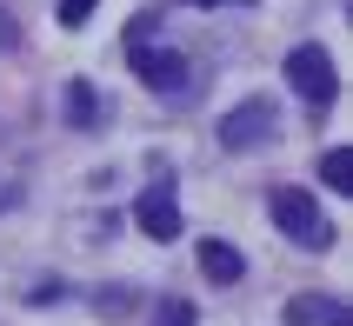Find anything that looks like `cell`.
I'll return each instance as SVG.
<instances>
[{"instance_id": "cell-6", "label": "cell", "mask_w": 353, "mask_h": 326, "mask_svg": "<svg viewBox=\"0 0 353 326\" xmlns=\"http://www.w3.org/2000/svg\"><path fill=\"white\" fill-rule=\"evenodd\" d=\"M287 320L294 326H353V313L327 293H300V300H287Z\"/></svg>"}, {"instance_id": "cell-11", "label": "cell", "mask_w": 353, "mask_h": 326, "mask_svg": "<svg viewBox=\"0 0 353 326\" xmlns=\"http://www.w3.org/2000/svg\"><path fill=\"white\" fill-rule=\"evenodd\" d=\"M94 7H100V0H60L54 14H60V27H87V20H94Z\"/></svg>"}, {"instance_id": "cell-5", "label": "cell", "mask_w": 353, "mask_h": 326, "mask_svg": "<svg viewBox=\"0 0 353 326\" xmlns=\"http://www.w3.org/2000/svg\"><path fill=\"white\" fill-rule=\"evenodd\" d=\"M134 220L147 240H180V200H174V180H154V187L134 200Z\"/></svg>"}, {"instance_id": "cell-2", "label": "cell", "mask_w": 353, "mask_h": 326, "mask_svg": "<svg viewBox=\"0 0 353 326\" xmlns=\"http://www.w3.org/2000/svg\"><path fill=\"white\" fill-rule=\"evenodd\" d=\"M127 67H134L140 80H147V87H154L160 100H194L187 94V87H194V74H187V54H180V47H167V40H134L127 34Z\"/></svg>"}, {"instance_id": "cell-4", "label": "cell", "mask_w": 353, "mask_h": 326, "mask_svg": "<svg viewBox=\"0 0 353 326\" xmlns=\"http://www.w3.org/2000/svg\"><path fill=\"white\" fill-rule=\"evenodd\" d=\"M287 87H294L314 114H327L340 100V74H334V54L320 47V40H300L294 54H287Z\"/></svg>"}, {"instance_id": "cell-10", "label": "cell", "mask_w": 353, "mask_h": 326, "mask_svg": "<svg viewBox=\"0 0 353 326\" xmlns=\"http://www.w3.org/2000/svg\"><path fill=\"white\" fill-rule=\"evenodd\" d=\"M154 326H194V307H187V300H160V307H154Z\"/></svg>"}, {"instance_id": "cell-12", "label": "cell", "mask_w": 353, "mask_h": 326, "mask_svg": "<svg viewBox=\"0 0 353 326\" xmlns=\"http://www.w3.org/2000/svg\"><path fill=\"white\" fill-rule=\"evenodd\" d=\"M14 47H20V20L0 7V54H14Z\"/></svg>"}, {"instance_id": "cell-14", "label": "cell", "mask_w": 353, "mask_h": 326, "mask_svg": "<svg viewBox=\"0 0 353 326\" xmlns=\"http://www.w3.org/2000/svg\"><path fill=\"white\" fill-rule=\"evenodd\" d=\"M187 7H247V0H187Z\"/></svg>"}, {"instance_id": "cell-3", "label": "cell", "mask_w": 353, "mask_h": 326, "mask_svg": "<svg viewBox=\"0 0 353 326\" xmlns=\"http://www.w3.org/2000/svg\"><path fill=\"white\" fill-rule=\"evenodd\" d=\"M274 140H280V107L267 94H254V100H240V107L220 114V147L227 154H260Z\"/></svg>"}, {"instance_id": "cell-13", "label": "cell", "mask_w": 353, "mask_h": 326, "mask_svg": "<svg viewBox=\"0 0 353 326\" xmlns=\"http://www.w3.org/2000/svg\"><path fill=\"white\" fill-rule=\"evenodd\" d=\"M14 193H20V187H14V180H0V213L14 207Z\"/></svg>"}, {"instance_id": "cell-8", "label": "cell", "mask_w": 353, "mask_h": 326, "mask_svg": "<svg viewBox=\"0 0 353 326\" xmlns=\"http://www.w3.org/2000/svg\"><path fill=\"white\" fill-rule=\"evenodd\" d=\"M60 114H67V127H100V87L94 80H74L67 100H60Z\"/></svg>"}, {"instance_id": "cell-9", "label": "cell", "mask_w": 353, "mask_h": 326, "mask_svg": "<svg viewBox=\"0 0 353 326\" xmlns=\"http://www.w3.org/2000/svg\"><path fill=\"white\" fill-rule=\"evenodd\" d=\"M320 180H327V193L353 200V154H347V147H334V154L320 160Z\"/></svg>"}, {"instance_id": "cell-1", "label": "cell", "mask_w": 353, "mask_h": 326, "mask_svg": "<svg viewBox=\"0 0 353 326\" xmlns=\"http://www.w3.org/2000/svg\"><path fill=\"white\" fill-rule=\"evenodd\" d=\"M267 213H274V227L287 233L294 247H307V253H327V247H334V220L320 213V200L307 187H274Z\"/></svg>"}, {"instance_id": "cell-7", "label": "cell", "mask_w": 353, "mask_h": 326, "mask_svg": "<svg viewBox=\"0 0 353 326\" xmlns=\"http://www.w3.org/2000/svg\"><path fill=\"white\" fill-rule=\"evenodd\" d=\"M194 253H200V273H207L214 287H234L240 273H247V253H234L227 240H200Z\"/></svg>"}]
</instances>
